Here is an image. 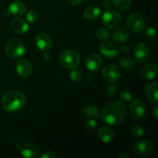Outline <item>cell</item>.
<instances>
[{"label":"cell","mask_w":158,"mask_h":158,"mask_svg":"<svg viewBox=\"0 0 158 158\" xmlns=\"http://www.w3.org/2000/svg\"><path fill=\"white\" fill-rule=\"evenodd\" d=\"M126 116V107L123 103L117 100L106 105L102 112L101 117L104 123L110 126H116L121 123Z\"/></svg>","instance_id":"1"},{"label":"cell","mask_w":158,"mask_h":158,"mask_svg":"<svg viewBox=\"0 0 158 158\" xmlns=\"http://www.w3.org/2000/svg\"><path fill=\"white\" fill-rule=\"evenodd\" d=\"M1 104L3 109L7 112H18L25 107L26 104V98L20 91L12 89L3 94Z\"/></svg>","instance_id":"2"},{"label":"cell","mask_w":158,"mask_h":158,"mask_svg":"<svg viewBox=\"0 0 158 158\" xmlns=\"http://www.w3.org/2000/svg\"><path fill=\"white\" fill-rule=\"evenodd\" d=\"M26 52V46L20 39L13 38L8 41L6 46V53L9 58L16 60L23 56Z\"/></svg>","instance_id":"3"},{"label":"cell","mask_w":158,"mask_h":158,"mask_svg":"<svg viewBox=\"0 0 158 158\" xmlns=\"http://www.w3.org/2000/svg\"><path fill=\"white\" fill-rule=\"evenodd\" d=\"M60 62L62 66L66 69H76L80 65V56L77 51L68 49L61 54Z\"/></svg>","instance_id":"4"},{"label":"cell","mask_w":158,"mask_h":158,"mask_svg":"<svg viewBox=\"0 0 158 158\" xmlns=\"http://www.w3.org/2000/svg\"><path fill=\"white\" fill-rule=\"evenodd\" d=\"M102 21L103 25L108 29H115L121 23L122 17L118 12L108 9L103 12Z\"/></svg>","instance_id":"5"},{"label":"cell","mask_w":158,"mask_h":158,"mask_svg":"<svg viewBox=\"0 0 158 158\" xmlns=\"http://www.w3.org/2000/svg\"><path fill=\"white\" fill-rule=\"evenodd\" d=\"M127 26L131 32L138 33L145 29V21L141 15L133 13L128 16L127 19Z\"/></svg>","instance_id":"6"},{"label":"cell","mask_w":158,"mask_h":158,"mask_svg":"<svg viewBox=\"0 0 158 158\" xmlns=\"http://www.w3.org/2000/svg\"><path fill=\"white\" fill-rule=\"evenodd\" d=\"M134 59L139 63L148 61L151 56V49L146 43H138L134 48Z\"/></svg>","instance_id":"7"},{"label":"cell","mask_w":158,"mask_h":158,"mask_svg":"<svg viewBox=\"0 0 158 158\" xmlns=\"http://www.w3.org/2000/svg\"><path fill=\"white\" fill-rule=\"evenodd\" d=\"M130 106V113L133 118L136 120H140L144 117L146 114V106L141 100L135 99L131 100Z\"/></svg>","instance_id":"8"},{"label":"cell","mask_w":158,"mask_h":158,"mask_svg":"<svg viewBox=\"0 0 158 158\" xmlns=\"http://www.w3.org/2000/svg\"><path fill=\"white\" fill-rule=\"evenodd\" d=\"M102 75L104 80L109 83H115L120 79V71L115 65L107 64L103 67Z\"/></svg>","instance_id":"9"},{"label":"cell","mask_w":158,"mask_h":158,"mask_svg":"<svg viewBox=\"0 0 158 158\" xmlns=\"http://www.w3.org/2000/svg\"><path fill=\"white\" fill-rule=\"evenodd\" d=\"M100 53L108 59L115 58L119 53V49L115 44L109 41H104L100 46Z\"/></svg>","instance_id":"10"},{"label":"cell","mask_w":158,"mask_h":158,"mask_svg":"<svg viewBox=\"0 0 158 158\" xmlns=\"http://www.w3.org/2000/svg\"><path fill=\"white\" fill-rule=\"evenodd\" d=\"M103 59L99 54L92 53L89 55L86 60V68L91 72H97L103 66Z\"/></svg>","instance_id":"11"},{"label":"cell","mask_w":158,"mask_h":158,"mask_svg":"<svg viewBox=\"0 0 158 158\" xmlns=\"http://www.w3.org/2000/svg\"><path fill=\"white\" fill-rule=\"evenodd\" d=\"M134 152L140 156H148L152 153L153 146L148 140H139L134 145Z\"/></svg>","instance_id":"12"},{"label":"cell","mask_w":158,"mask_h":158,"mask_svg":"<svg viewBox=\"0 0 158 158\" xmlns=\"http://www.w3.org/2000/svg\"><path fill=\"white\" fill-rule=\"evenodd\" d=\"M15 69L19 75L22 77H28L32 74V66L29 60L21 59L15 64Z\"/></svg>","instance_id":"13"},{"label":"cell","mask_w":158,"mask_h":158,"mask_svg":"<svg viewBox=\"0 0 158 158\" xmlns=\"http://www.w3.org/2000/svg\"><path fill=\"white\" fill-rule=\"evenodd\" d=\"M35 43L39 49L42 51H49L52 46L50 37L46 33H40L35 36Z\"/></svg>","instance_id":"14"},{"label":"cell","mask_w":158,"mask_h":158,"mask_svg":"<svg viewBox=\"0 0 158 158\" xmlns=\"http://www.w3.org/2000/svg\"><path fill=\"white\" fill-rule=\"evenodd\" d=\"M27 7L23 2L14 1L9 5L7 8V12L13 16H20L26 12Z\"/></svg>","instance_id":"15"},{"label":"cell","mask_w":158,"mask_h":158,"mask_svg":"<svg viewBox=\"0 0 158 158\" xmlns=\"http://www.w3.org/2000/svg\"><path fill=\"white\" fill-rule=\"evenodd\" d=\"M157 67L154 63H148L140 69V75L142 78L147 80H151L155 78L157 75Z\"/></svg>","instance_id":"16"},{"label":"cell","mask_w":158,"mask_h":158,"mask_svg":"<svg viewBox=\"0 0 158 158\" xmlns=\"http://www.w3.org/2000/svg\"><path fill=\"white\" fill-rule=\"evenodd\" d=\"M20 153H21V155L24 157L34 158L38 157L39 154H40V150L36 145L27 143L21 147Z\"/></svg>","instance_id":"17"},{"label":"cell","mask_w":158,"mask_h":158,"mask_svg":"<svg viewBox=\"0 0 158 158\" xmlns=\"http://www.w3.org/2000/svg\"><path fill=\"white\" fill-rule=\"evenodd\" d=\"M12 31L17 34H24L29 30V26L26 21L21 18H15L11 22Z\"/></svg>","instance_id":"18"},{"label":"cell","mask_w":158,"mask_h":158,"mask_svg":"<svg viewBox=\"0 0 158 158\" xmlns=\"http://www.w3.org/2000/svg\"><path fill=\"white\" fill-rule=\"evenodd\" d=\"M112 39L113 41L117 44H122L128 41L130 39V33L127 29L124 28H118L113 32Z\"/></svg>","instance_id":"19"},{"label":"cell","mask_w":158,"mask_h":158,"mask_svg":"<svg viewBox=\"0 0 158 158\" xmlns=\"http://www.w3.org/2000/svg\"><path fill=\"white\" fill-rule=\"evenodd\" d=\"M98 137L103 143H110L115 137V134L112 128L109 127H102L98 131Z\"/></svg>","instance_id":"20"},{"label":"cell","mask_w":158,"mask_h":158,"mask_svg":"<svg viewBox=\"0 0 158 158\" xmlns=\"http://www.w3.org/2000/svg\"><path fill=\"white\" fill-rule=\"evenodd\" d=\"M157 91H158V84L157 82H154V83H149L147 86L146 89H145V93L148 97V100L153 103L157 104L158 101V97H157Z\"/></svg>","instance_id":"21"},{"label":"cell","mask_w":158,"mask_h":158,"mask_svg":"<svg viewBox=\"0 0 158 158\" xmlns=\"http://www.w3.org/2000/svg\"><path fill=\"white\" fill-rule=\"evenodd\" d=\"M101 15V10L99 7L95 6H89L85 9L83 16L88 20H95Z\"/></svg>","instance_id":"22"},{"label":"cell","mask_w":158,"mask_h":158,"mask_svg":"<svg viewBox=\"0 0 158 158\" xmlns=\"http://www.w3.org/2000/svg\"><path fill=\"white\" fill-rule=\"evenodd\" d=\"M83 112H84L85 116L89 118H98L100 117L98 107L94 105H87L85 106Z\"/></svg>","instance_id":"23"},{"label":"cell","mask_w":158,"mask_h":158,"mask_svg":"<svg viewBox=\"0 0 158 158\" xmlns=\"http://www.w3.org/2000/svg\"><path fill=\"white\" fill-rule=\"evenodd\" d=\"M119 64L125 69H132L135 67V62L129 57H121L119 60Z\"/></svg>","instance_id":"24"},{"label":"cell","mask_w":158,"mask_h":158,"mask_svg":"<svg viewBox=\"0 0 158 158\" xmlns=\"http://www.w3.org/2000/svg\"><path fill=\"white\" fill-rule=\"evenodd\" d=\"M113 2L117 9L125 11L131 6L132 0H113Z\"/></svg>","instance_id":"25"},{"label":"cell","mask_w":158,"mask_h":158,"mask_svg":"<svg viewBox=\"0 0 158 158\" xmlns=\"http://www.w3.org/2000/svg\"><path fill=\"white\" fill-rule=\"evenodd\" d=\"M96 35L98 37L100 40H106L110 36V32L109 31V29H106V28H99L98 29L96 32Z\"/></svg>","instance_id":"26"},{"label":"cell","mask_w":158,"mask_h":158,"mask_svg":"<svg viewBox=\"0 0 158 158\" xmlns=\"http://www.w3.org/2000/svg\"><path fill=\"white\" fill-rule=\"evenodd\" d=\"M132 134L134 137L136 138H140V137H143V134H144V129H143V127L141 125H134L132 127Z\"/></svg>","instance_id":"27"},{"label":"cell","mask_w":158,"mask_h":158,"mask_svg":"<svg viewBox=\"0 0 158 158\" xmlns=\"http://www.w3.org/2000/svg\"><path fill=\"white\" fill-rule=\"evenodd\" d=\"M69 78L74 83H78V82H80L81 80L82 74L80 70L73 69L72 71L69 73Z\"/></svg>","instance_id":"28"},{"label":"cell","mask_w":158,"mask_h":158,"mask_svg":"<svg viewBox=\"0 0 158 158\" xmlns=\"http://www.w3.org/2000/svg\"><path fill=\"white\" fill-rule=\"evenodd\" d=\"M120 98L124 103H131L132 100V94L127 89H123L120 91Z\"/></svg>","instance_id":"29"},{"label":"cell","mask_w":158,"mask_h":158,"mask_svg":"<svg viewBox=\"0 0 158 158\" xmlns=\"http://www.w3.org/2000/svg\"><path fill=\"white\" fill-rule=\"evenodd\" d=\"M38 19V14L35 10H29V12L26 14V20L29 23H34Z\"/></svg>","instance_id":"30"},{"label":"cell","mask_w":158,"mask_h":158,"mask_svg":"<svg viewBox=\"0 0 158 158\" xmlns=\"http://www.w3.org/2000/svg\"><path fill=\"white\" fill-rule=\"evenodd\" d=\"M144 35L148 39L153 40L157 37V31L154 28H147L144 31Z\"/></svg>","instance_id":"31"},{"label":"cell","mask_w":158,"mask_h":158,"mask_svg":"<svg viewBox=\"0 0 158 158\" xmlns=\"http://www.w3.org/2000/svg\"><path fill=\"white\" fill-rule=\"evenodd\" d=\"M85 126L88 130H95L97 127V123L94 118H88L85 120Z\"/></svg>","instance_id":"32"},{"label":"cell","mask_w":158,"mask_h":158,"mask_svg":"<svg viewBox=\"0 0 158 158\" xmlns=\"http://www.w3.org/2000/svg\"><path fill=\"white\" fill-rule=\"evenodd\" d=\"M116 92H117V86L115 85H108L106 86V93L107 96H109V97H114L115 95Z\"/></svg>","instance_id":"33"},{"label":"cell","mask_w":158,"mask_h":158,"mask_svg":"<svg viewBox=\"0 0 158 158\" xmlns=\"http://www.w3.org/2000/svg\"><path fill=\"white\" fill-rule=\"evenodd\" d=\"M42 158H56V155L55 153L53 151H47V152H45L43 155L41 156Z\"/></svg>","instance_id":"34"},{"label":"cell","mask_w":158,"mask_h":158,"mask_svg":"<svg viewBox=\"0 0 158 158\" xmlns=\"http://www.w3.org/2000/svg\"><path fill=\"white\" fill-rule=\"evenodd\" d=\"M51 53L48 51H44L43 54V59L45 60V61H49L51 60Z\"/></svg>","instance_id":"35"},{"label":"cell","mask_w":158,"mask_h":158,"mask_svg":"<svg viewBox=\"0 0 158 158\" xmlns=\"http://www.w3.org/2000/svg\"><path fill=\"white\" fill-rule=\"evenodd\" d=\"M120 50L123 54H127L130 52V48L128 46H125V45H123V46H122L121 47H120Z\"/></svg>","instance_id":"36"},{"label":"cell","mask_w":158,"mask_h":158,"mask_svg":"<svg viewBox=\"0 0 158 158\" xmlns=\"http://www.w3.org/2000/svg\"><path fill=\"white\" fill-rule=\"evenodd\" d=\"M152 115L156 120L158 119V106L157 105H155V106L153 107L152 109Z\"/></svg>","instance_id":"37"},{"label":"cell","mask_w":158,"mask_h":158,"mask_svg":"<svg viewBox=\"0 0 158 158\" xmlns=\"http://www.w3.org/2000/svg\"><path fill=\"white\" fill-rule=\"evenodd\" d=\"M67 1L73 6H79V5L82 4L84 0H67Z\"/></svg>","instance_id":"38"},{"label":"cell","mask_w":158,"mask_h":158,"mask_svg":"<svg viewBox=\"0 0 158 158\" xmlns=\"http://www.w3.org/2000/svg\"><path fill=\"white\" fill-rule=\"evenodd\" d=\"M103 7L105 8L106 9H108L110 8L111 6V3H110V0H104L103 2Z\"/></svg>","instance_id":"39"},{"label":"cell","mask_w":158,"mask_h":158,"mask_svg":"<svg viewBox=\"0 0 158 158\" xmlns=\"http://www.w3.org/2000/svg\"><path fill=\"white\" fill-rule=\"evenodd\" d=\"M119 158H123V157H125V158H128L129 157V156L127 155V154H120V155H119Z\"/></svg>","instance_id":"40"}]
</instances>
